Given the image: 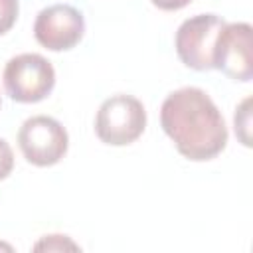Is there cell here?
<instances>
[{
  "mask_svg": "<svg viewBox=\"0 0 253 253\" xmlns=\"http://www.w3.org/2000/svg\"><path fill=\"white\" fill-rule=\"evenodd\" d=\"M160 125L182 156L194 162L215 158L227 144L225 121L204 89L182 87L160 109Z\"/></svg>",
  "mask_w": 253,
  "mask_h": 253,
  "instance_id": "obj_1",
  "label": "cell"
},
{
  "mask_svg": "<svg viewBox=\"0 0 253 253\" xmlns=\"http://www.w3.org/2000/svg\"><path fill=\"white\" fill-rule=\"evenodd\" d=\"M146 126V111L132 95H113L97 111L95 132L101 142L126 146L134 142Z\"/></svg>",
  "mask_w": 253,
  "mask_h": 253,
  "instance_id": "obj_2",
  "label": "cell"
},
{
  "mask_svg": "<svg viewBox=\"0 0 253 253\" xmlns=\"http://www.w3.org/2000/svg\"><path fill=\"white\" fill-rule=\"evenodd\" d=\"M55 85L53 65L40 53H20L4 67V89L16 103H38Z\"/></svg>",
  "mask_w": 253,
  "mask_h": 253,
  "instance_id": "obj_3",
  "label": "cell"
},
{
  "mask_svg": "<svg viewBox=\"0 0 253 253\" xmlns=\"http://www.w3.org/2000/svg\"><path fill=\"white\" fill-rule=\"evenodd\" d=\"M18 144L24 154V158L40 168L57 164L69 146L67 130L51 117L38 115L20 126L18 132Z\"/></svg>",
  "mask_w": 253,
  "mask_h": 253,
  "instance_id": "obj_4",
  "label": "cell"
},
{
  "mask_svg": "<svg viewBox=\"0 0 253 253\" xmlns=\"http://www.w3.org/2000/svg\"><path fill=\"white\" fill-rule=\"evenodd\" d=\"M225 22L215 14H198L182 22L176 32V53L180 61L196 71L213 69V45Z\"/></svg>",
  "mask_w": 253,
  "mask_h": 253,
  "instance_id": "obj_5",
  "label": "cell"
},
{
  "mask_svg": "<svg viewBox=\"0 0 253 253\" xmlns=\"http://www.w3.org/2000/svg\"><path fill=\"white\" fill-rule=\"evenodd\" d=\"M85 34L81 12L69 4H53L43 8L34 22V36L40 45L49 51H65L75 47Z\"/></svg>",
  "mask_w": 253,
  "mask_h": 253,
  "instance_id": "obj_6",
  "label": "cell"
},
{
  "mask_svg": "<svg viewBox=\"0 0 253 253\" xmlns=\"http://www.w3.org/2000/svg\"><path fill=\"white\" fill-rule=\"evenodd\" d=\"M213 69L235 81H251V26L245 22L227 24L219 30L213 45Z\"/></svg>",
  "mask_w": 253,
  "mask_h": 253,
  "instance_id": "obj_7",
  "label": "cell"
},
{
  "mask_svg": "<svg viewBox=\"0 0 253 253\" xmlns=\"http://www.w3.org/2000/svg\"><path fill=\"white\" fill-rule=\"evenodd\" d=\"M18 0H0V36L10 32L18 18Z\"/></svg>",
  "mask_w": 253,
  "mask_h": 253,
  "instance_id": "obj_8",
  "label": "cell"
},
{
  "mask_svg": "<svg viewBox=\"0 0 253 253\" xmlns=\"http://www.w3.org/2000/svg\"><path fill=\"white\" fill-rule=\"evenodd\" d=\"M12 168H14V152L10 144L4 138H0V180L8 178L12 174Z\"/></svg>",
  "mask_w": 253,
  "mask_h": 253,
  "instance_id": "obj_9",
  "label": "cell"
},
{
  "mask_svg": "<svg viewBox=\"0 0 253 253\" xmlns=\"http://www.w3.org/2000/svg\"><path fill=\"white\" fill-rule=\"evenodd\" d=\"M192 0H152V4L160 10H166V12H172V10H180L184 6H188Z\"/></svg>",
  "mask_w": 253,
  "mask_h": 253,
  "instance_id": "obj_10",
  "label": "cell"
},
{
  "mask_svg": "<svg viewBox=\"0 0 253 253\" xmlns=\"http://www.w3.org/2000/svg\"><path fill=\"white\" fill-rule=\"evenodd\" d=\"M0 103H2V101H0Z\"/></svg>",
  "mask_w": 253,
  "mask_h": 253,
  "instance_id": "obj_11",
  "label": "cell"
}]
</instances>
